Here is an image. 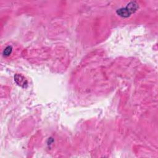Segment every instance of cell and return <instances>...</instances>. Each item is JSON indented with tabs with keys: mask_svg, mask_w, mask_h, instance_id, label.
Segmentation results:
<instances>
[{
	"mask_svg": "<svg viewBox=\"0 0 158 158\" xmlns=\"http://www.w3.org/2000/svg\"><path fill=\"white\" fill-rule=\"evenodd\" d=\"M138 8V4L135 1H131L129 2L126 7H122L117 10V14L122 17H128L131 14L136 12V10Z\"/></svg>",
	"mask_w": 158,
	"mask_h": 158,
	"instance_id": "obj_1",
	"label": "cell"
},
{
	"mask_svg": "<svg viewBox=\"0 0 158 158\" xmlns=\"http://www.w3.org/2000/svg\"><path fill=\"white\" fill-rule=\"evenodd\" d=\"M14 80L18 85H19L23 88H27V85H28L27 80L22 75L16 73L14 76Z\"/></svg>",
	"mask_w": 158,
	"mask_h": 158,
	"instance_id": "obj_2",
	"label": "cell"
},
{
	"mask_svg": "<svg viewBox=\"0 0 158 158\" xmlns=\"http://www.w3.org/2000/svg\"><path fill=\"white\" fill-rule=\"evenodd\" d=\"M12 51V48L11 46H7L3 51V54L5 56H8L11 54V52Z\"/></svg>",
	"mask_w": 158,
	"mask_h": 158,
	"instance_id": "obj_3",
	"label": "cell"
}]
</instances>
